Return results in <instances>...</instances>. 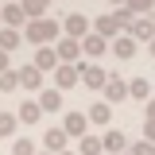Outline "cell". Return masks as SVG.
Masks as SVG:
<instances>
[{
  "mask_svg": "<svg viewBox=\"0 0 155 155\" xmlns=\"http://www.w3.org/2000/svg\"><path fill=\"white\" fill-rule=\"evenodd\" d=\"M4 70H12V54H4V51H0V74H4Z\"/></svg>",
  "mask_w": 155,
  "mask_h": 155,
  "instance_id": "f546056e",
  "label": "cell"
},
{
  "mask_svg": "<svg viewBox=\"0 0 155 155\" xmlns=\"http://www.w3.org/2000/svg\"><path fill=\"white\" fill-rule=\"evenodd\" d=\"M16 128H19V116L16 113H0V140L16 136Z\"/></svg>",
  "mask_w": 155,
  "mask_h": 155,
  "instance_id": "cb8c5ba5",
  "label": "cell"
},
{
  "mask_svg": "<svg viewBox=\"0 0 155 155\" xmlns=\"http://www.w3.org/2000/svg\"><path fill=\"white\" fill-rule=\"evenodd\" d=\"M128 155H155V143H151V140H140V143L128 147Z\"/></svg>",
  "mask_w": 155,
  "mask_h": 155,
  "instance_id": "83f0119b",
  "label": "cell"
},
{
  "mask_svg": "<svg viewBox=\"0 0 155 155\" xmlns=\"http://www.w3.org/2000/svg\"><path fill=\"white\" fill-rule=\"evenodd\" d=\"M101 143H105V151H113V155H120L124 147H128V140H124V132H120V128H109V132L101 136Z\"/></svg>",
  "mask_w": 155,
  "mask_h": 155,
  "instance_id": "5bb4252c",
  "label": "cell"
},
{
  "mask_svg": "<svg viewBox=\"0 0 155 155\" xmlns=\"http://www.w3.org/2000/svg\"><path fill=\"white\" fill-rule=\"evenodd\" d=\"M147 120H155V101H147Z\"/></svg>",
  "mask_w": 155,
  "mask_h": 155,
  "instance_id": "1f68e13d",
  "label": "cell"
},
{
  "mask_svg": "<svg viewBox=\"0 0 155 155\" xmlns=\"http://www.w3.org/2000/svg\"><path fill=\"white\" fill-rule=\"evenodd\" d=\"M12 155H35V143L31 140H16L12 143Z\"/></svg>",
  "mask_w": 155,
  "mask_h": 155,
  "instance_id": "f1b7e54d",
  "label": "cell"
},
{
  "mask_svg": "<svg viewBox=\"0 0 155 155\" xmlns=\"http://www.w3.org/2000/svg\"><path fill=\"white\" fill-rule=\"evenodd\" d=\"M113 19H116V27H120V31H124V27H132V12H128V8H116V12H113Z\"/></svg>",
  "mask_w": 155,
  "mask_h": 155,
  "instance_id": "4316f807",
  "label": "cell"
},
{
  "mask_svg": "<svg viewBox=\"0 0 155 155\" xmlns=\"http://www.w3.org/2000/svg\"><path fill=\"white\" fill-rule=\"evenodd\" d=\"M78 81H81V85H89V89H105L109 74H105L97 62H78Z\"/></svg>",
  "mask_w": 155,
  "mask_h": 155,
  "instance_id": "7a4b0ae2",
  "label": "cell"
},
{
  "mask_svg": "<svg viewBox=\"0 0 155 155\" xmlns=\"http://www.w3.org/2000/svg\"><path fill=\"white\" fill-rule=\"evenodd\" d=\"M120 155H128V151H120Z\"/></svg>",
  "mask_w": 155,
  "mask_h": 155,
  "instance_id": "74e56055",
  "label": "cell"
},
{
  "mask_svg": "<svg viewBox=\"0 0 155 155\" xmlns=\"http://www.w3.org/2000/svg\"><path fill=\"white\" fill-rule=\"evenodd\" d=\"M113 54H116V58H132V54H136V39H132V35H116V39H113Z\"/></svg>",
  "mask_w": 155,
  "mask_h": 155,
  "instance_id": "7402d4cb",
  "label": "cell"
},
{
  "mask_svg": "<svg viewBox=\"0 0 155 155\" xmlns=\"http://www.w3.org/2000/svg\"><path fill=\"white\" fill-rule=\"evenodd\" d=\"M16 74H19V89H39V85H43V74H39L31 62H27V66H19Z\"/></svg>",
  "mask_w": 155,
  "mask_h": 155,
  "instance_id": "4fadbf2b",
  "label": "cell"
},
{
  "mask_svg": "<svg viewBox=\"0 0 155 155\" xmlns=\"http://www.w3.org/2000/svg\"><path fill=\"white\" fill-rule=\"evenodd\" d=\"M124 8H128L132 16H151V12H155V0H124Z\"/></svg>",
  "mask_w": 155,
  "mask_h": 155,
  "instance_id": "d4e9b609",
  "label": "cell"
},
{
  "mask_svg": "<svg viewBox=\"0 0 155 155\" xmlns=\"http://www.w3.org/2000/svg\"><path fill=\"white\" fill-rule=\"evenodd\" d=\"M19 8H23V16H27V23H31V19H43V16H47L51 0H19Z\"/></svg>",
  "mask_w": 155,
  "mask_h": 155,
  "instance_id": "9a60e30c",
  "label": "cell"
},
{
  "mask_svg": "<svg viewBox=\"0 0 155 155\" xmlns=\"http://www.w3.org/2000/svg\"><path fill=\"white\" fill-rule=\"evenodd\" d=\"M16 116H19V124H35L39 116H43V109H39V101H23L16 109Z\"/></svg>",
  "mask_w": 155,
  "mask_h": 155,
  "instance_id": "ffe728a7",
  "label": "cell"
},
{
  "mask_svg": "<svg viewBox=\"0 0 155 155\" xmlns=\"http://www.w3.org/2000/svg\"><path fill=\"white\" fill-rule=\"evenodd\" d=\"M12 89H19V74L16 70H4L0 74V93H12Z\"/></svg>",
  "mask_w": 155,
  "mask_h": 155,
  "instance_id": "484cf974",
  "label": "cell"
},
{
  "mask_svg": "<svg viewBox=\"0 0 155 155\" xmlns=\"http://www.w3.org/2000/svg\"><path fill=\"white\" fill-rule=\"evenodd\" d=\"M35 155H51V151H35Z\"/></svg>",
  "mask_w": 155,
  "mask_h": 155,
  "instance_id": "d590c367",
  "label": "cell"
},
{
  "mask_svg": "<svg viewBox=\"0 0 155 155\" xmlns=\"http://www.w3.org/2000/svg\"><path fill=\"white\" fill-rule=\"evenodd\" d=\"M128 35H132L136 43H151V39H155V23H151V16H136L132 27H128Z\"/></svg>",
  "mask_w": 155,
  "mask_h": 155,
  "instance_id": "5b68a950",
  "label": "cell"
},
{
  "mask_svg": "<svg viewBox=\"0 0 155 155\" xmlns=\"http://www.w3.org/2000/svg\"><path fill=\"white\" fill-rule=\"evenodd\" d=\"M43 143H47V151H51V155H58V151H66L70 136L62 132V128H47V136H43Z\"/></svg>",
  "mask_w": 155,
  "mask_h": 155,
  "instance_id": "7c38bea8",
  "label": "cell"
},
{
  "mask_svg": "<svg viewBox=\"0 0 155 155\" xmlns=\"http://www.w3.org/2000/svg\"><path fill=\"white\" fill-rule=\"evenodd\" d=\"M0 27H4V23H0Z\"/></svg>",
  "mask_w": 155,
  "mask_h": 155,
  "instance_id": "f35d334b",
  "label": "cell"
},
{
  "mask_svg": "<svg viewBox=\"0 0 155 155\" xmlns=\"http://www.w3.org/2000/svg\"><path fill=\"white\" fill-rule=\"evenodd\" d=\"M85 128H89L85 113H66V116H62V132H66V136H78V140H81Z\"/></svg>",
  "mask_w": 155,
  "mask_h": 155,
  "instance_id": "8fae6325",
  "label": "cell"
},
{
  "mask_svg": "<svg viewBox=\"0 0 155 155\" xmlns=\"http://www.w3.org/2000/svg\"><path fill=\"white\" fill-rule=\"evenodd\" d=\"M19 43H23V31H12V27H0V51L4 54H12Z\"/></svg>",
  "mask_w": 155,
  "mask_h": 155,
  "instance_id": "ac0fdd59",
  "label": "cell"
},
{
  "mask_svg": "<svg viewBox=\"0 0 155 155\" xmlns=\"http://www.w3.org/2000/svg\"><path fill=\"white\" fill-rule=\"evenodd\" d=\"M78 85V66H66V62H58V70H54V89H74Z\"/></svg>",
  "mask_w": 155,
  "mask_h": 155,
  "instance_id": "30bf717a",
  "label": "cell"
},
{
  "mask_svg": "<svg viewBox=\"0 0 155 155\" xmlns=\"http://www.w3.org/2000/svg\"><path fill=\"white\" fill-rule=\"evenodd\" d=\"M62 35H66V39H78V43H81V39L89 35V19L81 16V12H70V16L62 19Z\"/></svg>",
  "mask_w": 155,
  "mask_h": 155,
  "instance_id": "3957f363",
  "label": "cell"
},
{
  "mask_svg": "<svg viewBox=\"0 0 155 155\" xmlns=\"http://www.w3.org/2000/svg\"><path fill=\"white\" fill-rule=\"evenodd\" d=\"M0 23L12 27V31H19V27H27V16H23L19 4H4V8H0Z\"/></svg>",
  "mask_w": 155,
  "mask_h": 155,
  "instance_id": "8992f818",
  "label": "cell"
},
{
  "mask_svg": "<svg viewBox=\"0 0 155 155\" xmlns=\"http://www.w3.org/2000/svg\"><path fill=\"white\" fill-rule=\"evenodd\" d=\"M93 31H97L101 39H116V35H120V27H116V19H113V16H97Z\"/></svg>",
  "mask_w": 155,
  "mask_h": 155,
  "instance_id": "44dd1931",
  "label": "cell"
},
{
  "mask_svg": "<svg viewBox=\"0 0 155 155\" xmlns=\"http://www.w3.org/2000/svg\"><path fill=\"white\" fill-rule=\"evenodd\" d=\"M128 97L132 101H151V81L147 78H132L128 81Z\"/></svg>",
  "mask_w": 155,
  "mask_h": 155,
  "instance_id": "2e32d148",
  "label": "cell"
},
{
  "mask_svg": "<svg viewBox=\"0 0 155 155\" xmlns=\"http://www.w3.org/2000/svg\"><path fill=\"white\" fill-rule=\"evenodd\" d=\"M105 51H109V39H101L97 31H89V35L81 39V54H85V58H101Z\"/></svg>",
  "mask_w": 155,
  "mask_h": 155,
  "instance_id": "ba28073f",
  "label": "cell"
},
{
  "mask_svg": "<svg viewBox=\"0 0 155 155\" xmlns=\"http://www.w3.org/2000/svg\"><path fill=\"white\" fill-rule=\"evenodd\" d=\"M128 97V85H124V78L109 74V81H105V105H120Z\"/></svg>",
  "mask_w": 155,
  "mask_h": 155,
  "instance_id": "52a82bcc",
  "label": "cell"
},
{
  "mask_svg": "<svg viewBox=\"0 0 155 155\" xmlns=\"http://www.w3.org/2000/svg\"><path fill=\"white\" fill-rule=\"evenodd\" d=\"M35 66L39 74H47V70H58V54H54V47H35Z\"/></svg>",
  "mask_w": 155,
  "mask_h": 155,
  "instance_id": "9c48e42d",
  "label": "cell"
},
{
  "mask_svg": "<svg viewBox=\"0 0 155 155\" xmlns=\"http://www.w3.org/2000/svg\"><path fill=\"white\" fill-rule=\"evenodd\" d=\"M147 51H151V58H155V39H151V43H147Z\"/></svg>",
  "mask_w": 155,
  "mask_h": 155,
  "instance_id": "d6a6232c",
  "label": "cell"
},
{
  "mask_svg": "<svg viewBox=\"0 0 155 155\" xmlns=\"http://www.w3.org/2000/svg\"><path fill=\"white\" fill-rule=\"evenodd\" d=\"M58 155H78V151H58Z\"/></svg>",
  "mask_w": 155,
  "mask_h": 155,
  "instance_id": "e575fe53",
  "label": "cell"
},
{
  "mask_svg": "<svg viewBox=\"0 0 155 155\" xmlns=\"http://www.w3.org/2000/svg\"><path fill=\"white\" fill-rule=\"evenodd\" d=\"M23 35L31 39L35 47H51V43H58V39H62V23H54V19L43 16V19H31Z\"/></svg>",
  "mask_w": 155,
  "mask_h": 155,
  "instance_id": "6da1fadb",
  "label": "cell"
},
{
  "mask_svg": "<svg viewBox=\"0 0 155 155\" xmlns=\"http://www.w3.org/2000/svg\"><path fill=\"white\" fill-rule=\"evenodd\" d=\"M151 23H155V12H151Z\"/></svg>",
  "mask_w": 155,
  "mask_h": 155,
  "instance_id": "8d00e7d4",
  "label": "cell"
},
{
  "mask_svg": "<svg viewBox=\"0 0 155 155\" xmlns=\"http://www.w3.org/2000/svg\"><path fill=\"white\" fill-rule=\"evenodd\" d=\"M54 54H58V62H66V66H78V62H81V43L62 35V39L54 43Z\"/></svg>",
  "mask_w": 155,
  "mask_h": 155,
  "instance_id": "277c9868",
  "label": "cell"
},
{
  "mask_svg": "<svg viewBox=\"0 0 155 155\" xmlns=\"http://www.w3.org/2000/svg\"><path fill=\"white\" fill-rule=\"evenodd\" d=\"M143 136H147V140L155 143V120H147V124H143Z\"/></svg>",
  "mask_w": 155,
  "mask_h": 155,
  "instance_id": "4dcf8cb0",
  "label": "cell"
},
{
  "mask_svg": "<svg viewBox=\"0 0 155 155\" xmlns=\"http://www.w3.org/2000/svg\"><path fill=\"white\" fill-rule=\"evenodd\" d=\"M109 116H113V105L93 101V105H89V113H85V120H93V124H109Z\"/></svg>",
  "mask_w": 155,
  "mask_h": 155,
  "instance_id": "d6986e66",
  "label": "cell"
},
{
  "mask_svg": "<svg viewBox=\"0 0 155 155\" xmlns=\"http://www.w3.org/2000/svg\"><path fill=\"white\" fill-rule=\"evenodd\" d=\"M78 155H105V143H101V136H81L78 140Z\"/></svg>",
  "mask_w": 155,
  "mask_h": 155,
  "instance_id": "e0dca14e",
  "label": "cell"
},
{
  "mask_svg": "<svg viewBox=\"0 0 155 155\" xmlns=\"http://www.w3.org/2000/svg\"><path fill=\"white\" fill-rule=\"evenodd\" d=\"M109 4H116V8H124V0H109Z\"/></svg>",
  "mask_w": 155,
  "mask_h": 155,
  "instance_id": "836d02e7",
  "label": "cell"
},
{
  "mask_svg": "<svg viewBox=\"0 0 155 155\" xmlns=\"http://www.w3.org/2000/svg\"><path fill=\"white\" fill-rule=\"evenodd\" d=\"M39 109H43V113H54V109H62V93H58V89H47V93L39 97Z\"/></svg>",
  "mask_w": 155,
  "mask_h": 155,
  "instance_id": "603a6c76",
  "label": "cell"
}]
</instances>
